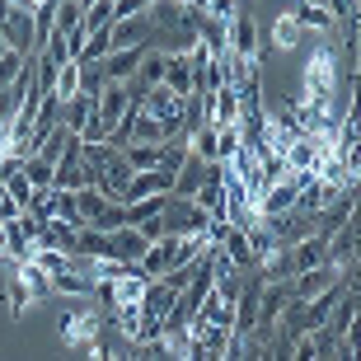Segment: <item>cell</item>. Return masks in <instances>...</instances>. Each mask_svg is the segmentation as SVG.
<instances>
[{"mask_svg":"<svg viewBox=\"0 0 361 361\" xmlns=\"http://www.w3.org/2000/svg\"><path fill=\"white\" fill-rule=\"evenodd\" d=\"M338 52L329 42H319L314 52L305 56V66H300V94H295L291 104H310V99H319V94H338Z\"/></svg>","mask_w":361,"mask_h":361,"instance_id":"6da1fadb","label":"cell"},{"mask_svg":"<svg viewBox=\"0 0 361 361\" xmlns=\"http://www.w3.org/2000/svg\"><path fill=\"white\" fill-rule=\"evenodd\" d=\"M286 254H291V268L295 272L314 268V263H329V230H314V235H305V240H295Z\"/></svg>","mask_w":361,"mask_h":361,"instance_id":"7c38bea8","label":"cell"},{"mask_svg":"<svg viewBox=\"0 0 361 361\" xmlns=\"http://www.w3.org/2000/svg\"><path fill=\"white\" fill-rule=\"evenodd\" d=\"M90 118H94V94H75V99L61 104V127H71L75 136L90 127Z\"/></svg>","mask_w":361,"mask_h":361,"instance_id":"e0dca14e","label":"cell"},{"mask_svg":"<svg viewBox=\"0 0 361 361\" xmlns=\"http://www.w3.org/2000/svg\"><path fill=\"white\" fill-rule=\"evenodd\" d=\"M75 5H80V10H90V5H94V0H75Z\"/></svg>","mask_w":361,"mask_h":361,"instance_id":"d6a6232c","label":"cell"},{"mask_svg":"<svg viewBox=\"0 0 361 361\" xmlns=\"http://www.w3.org/2000/svg\"><path fill=\"white\" fill-rule=\"evenodd\" d=\"M207 99V122L212 127H226V122H240L244 118V99H240V85H216L212 94H202Z\"/></svg>","mask_w":361,"mask_h":361,"instance_id":"52a82bcc","label":"cell"},{"mask_svg":"<svg viewBox=\"0 0 361 361\" xmlns=\"http://www.w3.org/2000/svg\"><path fill=\"white\" fill-rule=\"evenodd\" d=\"M150 249V240L136 226H118L108 235V258H122V263H141V254Z\"/></svg>","mask_w":361,"mask_h":361,"instance_id":"4fadbf2b","label":"cell"},{"mask_svg":"<svg viewBox=\"0 0 361 361\" xmlns=\"http://www.w3.org/2000/svg\"><path fill=\"white\" fill-rule=\"evenodd\" d=\"M24 174H28V183L38 188V192L56 188V164H52V160H42V155H28V160H24Z\"/></svg>","mask_w":361,"mask_h":361,"instance_id":"603a6c76","label":"cell"},{"mask_svg":"<svg viewBox=\"0 0 361 361\" xmlns=\"http://www.w3.org/2000/svg\"><path fill=\"white\" fill-rule=\"evenodd\" d=\"M146 5H155V0H146Z\"/></svg>","mask_w":361,"mask_h":361,"instance_id":"d590c367","label":"cell"},{"mask_svg":"<svg viewBox=\"0 0 361 361\" xmlns=\"http://www.w3.org/2000/svg\"><path fill=\"white\" fill-rule=\"evenodd\" d=\"M80 5H75V0H56V19H52V28L56 33H75V28H80Z\"/></svg>","mask_w":361,"mask_h":361,"instance_id":"f546056e","label":"cell"},{"mask_svg":"<svg viewBox=\"0 0 361 361\" xmlns=\"http://www.w3.org/2000/svg\"><path fill=\"white\" fill-rule=\"evenodd\" d=\"M160 85L169 94H178V99H192V94H197V75H192L188 52H164V75H160Z\"/></svg>","mask_w":361,"mask_h":361,"instance_id":"8fae6325","label":"cell"},{"mask_svg":"<svg viewBox=\"0 0 361 361\" xmlns=\"http://www.w3.org/2000/svg\"><path fill=\"white\" fill-rule=\"evenodd\" d=\"M28 61H33V56H24V52H14V47H5V52H0V90H10V85L24 75Z\"/></svg>","mask_w":361,"mask_h":361,"instance_id":"4316f807","label":"cell"},{"mask_svg":"<svg viewBox=\"0 0 361 361\" xmlns=\"http://www.w3.org/2000/svg\"><path fill=\"white\" fill-rule=\"evenodd\" d=\"M71 258H108V235L94 226H80L75 244H71Z\"/></svg>","mask_w":361,"mask_h":361,"instance_id":"d6986e66","label":"cell"},{"mask_svg":"<svg viewBox=\"0 0 361 361\" xmlns=\"http://www.w3.org/2000/svg\"><path fill=\"white\" fill-rule=\"evenodd\" d=\"M150 5L146 0H113V24H118V19H132V14H146Z\"/></svg>","mask_w":361,"mask_h":361,"instance_id":"1f68e13d","label":"cell"},{"mask_svg":"<svg viewBox=\"0 0 361 361\" xmlns=\"http://www.w3.org/2000/svg\"><path fill=\"white\" fill-rule=\"evenodd\" d=\"M155 192H174V174L169 169H132L127 188L118 192V202H141V197H155Z\"/></svg>","mask_w":361,"mask_h":361,"instance_id":"ba28073f","label":"cell"},{"mask_svg":"<svg viewBox=\"0 0 361 361\" xmlns=\"http://www.w3.org/2000/svg\"><path fill=\"white\" fill-rule=\"evenodd\" d=\"M24 263H33L38 272H47V277H52V272L71 268V254H66V249H33V254H28Z\"/></svg>","mask_w":361,"mask_h":361,"instance_id":"484cf974","label":"cell"},{"mask_svg":"<svg viewBox=\"0 0 361 361\" xmlns=\"http://www.w3.org/2000/svg\"><path fill=\"white\" fill-rule=\"evenodd\" d=\"M197 10L207 14V19H216V24H230V19L240 14V0H202Z\"/></svg>","mask_w":361,"mask_h":361,"instance_id":"4dcf8cb0","label":"cell"},{"mask_svg":"<svg viewBox=\"0 0 361 361\" xmlns=\"http://www.w3.org/2000/svg\"><path fill=\"white\" fill-rule=\"evenodd\" d=\"M108 361H118V357H108Z\"/></svg>","mask_w":361,"mask_h":361,"instance_id":"8d00e7d4","label":"cell"},{"mask_svg":"<svg viewBox=\"0 0 361 361\" xmlns=\"http://www.w3.org/2000/svg\"><path fill=\"white\" fill-rule=\"evenodd\" d=\"M0 38H5V47H14V52L38 56L42 52L38 14H33V10H19V5H0Z\"/></svg>","mask_w":361,"mask_h":361,"instance_id":"7a4b0ae2","label":"cell"},{"mask_svg":"<svg viewBox=\"0 0 361 361\" xmlns=\"http://www.w3.org/2000/svg\"><path fill=\"white\" fill-rule=\"evenodd\" d=\"M0 52H5V38H0Z\"/></svg>","mask_w":361,"mask_h":361,"instance_id":"e575fe53","label":"cell"},{"mask_svg":"<svg viewBox=\"0 0 361 361\" xmlns=\"http://www.w3.org/2000/svg\"><path fill=\"white\" fill-rule=\"evenodd\" d=\"M202 183H207V160L188 150V160L174 169V197H192V192H197Z\"/></svg>","mask_w":361,"mask_h":361,"instance_id":"9a60e30c","label":"cell"},{"mask_svg":"<svg viewBox=\"0 0 361 361\" xmlns=\"http://www.w3.org/2000/svg\"><path fill=\"white\" fill-rule=\"evenodd\" d=\"M240 146H244V127H240V122H226V127H216V150H221V164L235 160V155H240Z\"/></svg>","mask_w":361,"mask_h":361,"instance_id":"d4e9b609","label":"cell"},{"mask_svg":"<svg viewBox=\"0 0 361 361\" xmlns=\"http://www.w3.org/2000/svg\"><path fill=\"white\" fill-rule=\"evenodd\" d=\"M357 56H361V38H357Z\"/></svg>","mask_w":361,"mask_h":361,"instance_id":"836d02e7","label":"cell"},{"mask_svg":"<svg viewBox=\"0 0 361 361\" xmlns=\"http://www.w3.org/2000/svg\"><path fill=\"white\" fill-rule=\"evenodd\" d=\"M132 113V90L127 85H104V90L94 94V118L104 122L108 132H118V122Z\"/></svg>","mask_w":361,"mask_h":361,"instance_id":"9c48e42d","label":"cell"},{"mask_svg":"<svg viewBox=\"0 0 361 361\" xmlns=\"http://www.w3.org/2000/svg\"><path fill=\"white\" fill-rule=\"evenodd\" d=\"M113 28V24H108ZM108 28H99V33H85V42H80V52H75V61H104L108 52H113V42H108Z\"/></svg>","mask_w":361,"mask_h":361,"instance_id":"cb8c5ba5","label":"cell"},{"mask_svg":"<svg viewBox=\"0 0 361 361\" xmlns=\"http://www.w3.org/2000/svg\"><path fill=\"white\" fill-rule=\"evenodd\" d=\"M108 42H113V52H127V47H150V42H155L150 10L146 14H132V19H118V24L108 28Z\"/></svg>","mask_w":361,"mask_h":361,"instance_id":"8992f818","label":"cell"},{"mask_svg":"<svg viewBox=\"0 0 361 361\" xmlns=\"http://www.w3.org/2000/svg\"><path fill=\"white\" fill-rule=\"evenodd\" d=\"M108 202H113V197H104L99 188H75V212H80L85 226H94V221L108 212Z\"/></svg>","mask_w":361,"mask_h":361,"instance_id":"ffe728a7","label":"cell"},{"mask_svg":"<svg viewBox=\"0 0 361 361\" xmlns=\"http://www.w3.org/2000/svg\"><path fill=\"white\" fill-rule=\"evenodd\" d=\"M291 14H295V24L305 28V38H329L338 28L334 10H329L324 0H291Z\"/></svg>","mask_w":361,"mask_h":361,"instance_id":"30bf717a","label":"cell"},{"mask_svg":"<svg viewBox=\"0 0 361 361\" xmlns=\"http://www.w3.org/2000/svg\"><path fill=\"white\" fill-rule=\"evenodd\" d=\"M272 52H295V47H300V42H305V28L295 24V14L291 10H281L277 19H272Z\"/></svg>","mask_w":361,"mask_h":361,"instance_id":"2e32d148","label":"cell"},{"mask_svg":"<svg viewBox=\"0 0 361 361\" xmlns=\"http://www.w3.org/2000/svg\"><path fill=\"white\" fill-rule=\"evenodd\" d=\"M5 188H10V197L19 202V207H24V212H28V207H33V197H38V188L28 183V174H24V164H19V169H14V174L5 178Z\"/></svg>","mask_w":361,"mask_h":361,"instance_id":"f1b7e54d","label":"cell"},{"mask_svg":"<svg viewBox=\"0 0 361 361\" xmlns=\"http://www.w3.org/2000/svg\"><path fill=\"white\" fill-rule=\"evenodd\" d=\"M80 80H85V66L80 61H66V66H56V85H52V94L66 104V99H75L80 94Z\"/></svg>","mask_w":361,"mask_h":361,"instance_id":"44dd1931","label":"cell"},{"mask_svg":"<svg viewBox=\"0 0 361 361\" xmlns=\"http://www.w3.org/2000/svg\"><path fill=\"white\" fill-rule=\"evenodd\" d=\"M61 348H90L94 338H104V310H71L56 319Z\"/></svg>","mask_w":361,"mask_h":361,"instance_id":"277c9868","label":"cell"},{"mask_svg":"<svg viewBox=\"0 0 361 361\" xmlns=\"http://www.w3.org/2000/svg\"><path fill=\"white\" fill-rule=\"evenodd\" d=\"M108 24H113V0H94L90 10L80 14V33H99Z\"/></svg>","mask_w":361,"mask_h":361,"instance_id":"83f0119b","label":"cell"},{"mask_svg":"<svg viewBox=\"0 0 361 361\" xmlns=\"http://www.w3.org/2000/svg\"><path fill=\"white\" fill-rule=\"evenodd\" d=\"M178 263H183V240H178V235H160V240H150V249L141 254L136 272L146 281H155V277H164V272H174Z\"/></svg>","mask_w":361,"mask_h":361,"instance_id":"5b68a950","label":"cell"},{"mask_svg":"<svg viewBox=\"0 0 361 361\" xmlns=\"http://www.w3.org/2000/svg\"><path fill=\"white\" fill-rule=\"evenodd\" d=\"M169 197H174V192H155V197H141V202H127V226H150V221H155V216L164 212V207H169Z\"/></svg>","mask_w":361,"mask_h":361,"instance_id":"ac0fdd59","label":"cell"},{"mask_svg":"<svg viewBox=\"0 0 361 361\" xmlns=\"http://www.w3.org/2000/svg\"><path fill=\"white\" fill-rule=\"evenodd\" d=\"M207 226H212V216L202 212L192 197H169V207H164V216H160V230L164 235H178V240L207 235Z\"/></svg>","mask_w":361,"mask_h":361,"instance_id":"3957f363","label":"cell"},{"mask_svg":"<svg viewBox=\"0 0 361 361\" xmlns=\"http://www.w3.org/2000/svg\"><path fill=\"white\" fill-rule=\"evenodd\" d=\"M221 254L235 263L240 272H254L258 268V258H254V244H249V230H240V226H230V235L221 240Z\"/></svg>","mask_w":361,"mask_h":361,"instance_id":"5bb4252c","label":"cell"},{"mask_svg":"<svg viewBox=\"0 0 361 361\" xmlns=\"http://www.w3.org/2000/svg\"><path fill=\"white\" fill-rule=\"evenodd\" d=\"M127 164L132 169H160L164 164V146H146V141H132V146H122Z\"/></svg>","mask_w":361,"mask_h":361,"instance_id":"7402d4cb","label":"cell"}]
</instances>
